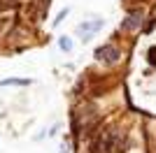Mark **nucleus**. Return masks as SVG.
<instances>
[{
  "instance_id": "1",
  "label": "nucleus",
  "mask_w": 156,
  "mask_h": 153,
  "mask_svg": "<svg viewBox=\"0 0 156 153\" xmlns=\"http://www.w3.org/2000/svg\"><path fill=\"white\" fill-rule=\"evenodd\" d=\"M126 134L119 125H110L100 134V141H98V151L100 153H124L126 148Z\"/></svg>"
},
{
  "instance_id": "2",
  "label": "nucleus",
  "mask_w": 156,
  "mask_h": 153,
  "mask_svg": "<svg viewBox=\"0 0 156 153\" xmlns=\"http://www.w3.org/2000/svg\"><path fill=\"white\" fill-rule=\"evenodd\" d=\"M119 56H121V51H119L117 44H103V46L96 49V58L100 60V63H107V65L117 63Z\"/></svg>"
},
{
  "instance_id": "3",
  "label": "nucleus",
  "mask_w": 156,
  "mask_h": 153,
  "mask_svg": "<svg viewBox=\"0 0 156 153\" xmlns=\"http://www.w3.org/2000/svg\"><path fill=\"white\" fill-rule=\"evenodd\" d=\"M142 19H144V14L140 12V9H133V12H130L124 21H121V28H124V30H128V32H135V30H140Z\"/></svg>"
},
{
  "instance_id": "4",
  "label": "nucleus",
  "mask_w": 156,
  "mask_h": 153,
  "mask_svg": "<svg viewBox=\"0 0 156 153\" xmlns=\"http://www.w3.org/2000/svg\"><path fill=\"white\" fill-rule=\"evenodd\" d=\"M100 25H103L100 21H93V23H82V25L77 28V32H79V37L84 39V42H89V39L98 32V28H100Z\"/></svg>"
},
{
  "instance_id": "5",
  "label": "nucleus",
  "mask_w": 156,
  "mask_h": 153,
  "mask_svg": "<svg viewBox=\"0 0 156 153\" xmlns=\"http://www.w3.org/2000/svg\"><path fill=\"white\" fill-rule=\"evenodd\" d=\"M33 79H19V76H12V79H2L0 86H30Z\"/></svg>"
},
{
  "instance_id": "6",
  "label": "nucleus",
  "mask_w": 156,
  "mask_h": 153,
  "mask_svg": "<svg viewBox=\"0 0 156 153\" xmlns=\"http://www.w3.org/2000/svg\"><path fill=\"white\" fill-rule=\"evenodd\" d=\"M58 46H61V51H70L72 49L70 37H58Z\"/></svg>"
}]
</instances>
